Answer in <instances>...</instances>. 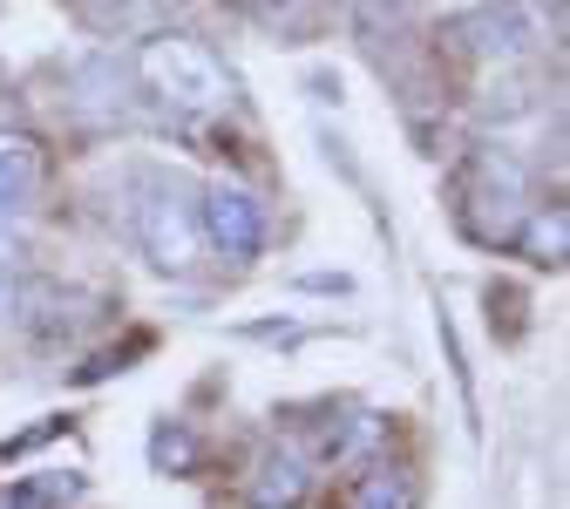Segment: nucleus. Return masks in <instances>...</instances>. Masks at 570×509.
Instances as JSON below:
<instances>
[{"instance_id": "3", "label": "nucleus", "mask_w": 570, "mask_h": 509, "mask_svg": "<svg viewBox=\"0 0 570 509\" xmlns=\"http://www.w3.org/2000/svg\"><path fill=\"white\" fill-rule=\"evenodd\" d=\"M136 245L157 272H184L197 258V204L177 184H150V197L136 204Z\"/></svg>"}, {"instance_id": "9", "label": "nucleus", "mask_w": 570, "mask_h": 509, "mask_svg": "<svg viewBox=\"0 0 570 509\" xmlns=\"http://www.w3.org/2000/svg\"><path fill=\"white\" fill-rule=\"evenodd\" d=\"M353 509H414V482L401 469H374L361 482V496H353Z\"/></svg>"}, {"instance_id": "11", "label": "nucleus", "mask_w": 570, "mask_h": 509, "mask_svg": "<svg viewBox=\"0 0 570 509\" xmlns=\"http://www.w3.org/2000/svg\"><path fill=\"white\" fill-rule=\"evenodd\" d=\"M238 8H252V14H265V21H278V14H293L299 0H238Z\"/></svg>"}, {"instance_id": "12", "label": "nucleus", "mask_w": 570, "mask_h": 509, "mask_svg": "<svg viewBox=\"0 0 570 509\" xmlns=\"http://www.w3.org/2000/svg\"><path fill=\"white\" fill-rule=\"evenodd\" d=\"M8 306H14V285H8V265H0V320H8Z\"/></svg>"}, {"instance_id": "4", "label": "nucleus", "mask_w": 570, "mask_h": 509, "mask_svg": "<svg viewBox=\"0 0 570 509\" xmlns=\"http://www.w3.org/2000/svg\"><path fill=\"white\" fill-rule=\"evenodd\" d=\"M517 204H523V164L503 157V150H482L469 164V184H462V217L475 238H510L517 232Z\"/></svg>"}, {"instance_id": "10", "label": "nucleus", "mask_w": 570, "mask_h": 509, "mask_svg": "<svg viewBox=\"0 0 570 509\" xmlns=\"http://www.w3.org/2000/svg\"><path fill=\"white\" fill-rule=\"evenodd\" d=\"M523 245H530V258H537V265H557V258H563V211H537Z\"/></svg>"}, {"instance_id": "1", "label": "nucleus", "mask_w": 570, "mask_h": 509, "mask_svg": "<svg viewBox=\"0 0 570 509\" xmlns=\"http://www.w3.org/2000/svg\"><path fill=\"white\" fill-rule=\"evenodd\" d=\"M136 76L150 82V96L164 109H184V116H210V109L232 102L225 61L210 55L204 41H190V35H150L136 48Z\"/></svg>"}, {"instance_id": "2", "label": "nucleus", "mask_w": 570, "mask_h": 509, "mask_svg": "<svg viewBox=\"0 0 570 509\" xmlns=\"http://www.w3.org/2000/svg\"><path fill=\"white\" fill-rule=\"evenodd\" d=\"M197 238L210 252H225L232 265H252L265 252V238H272V217H265V204L245 184H225L218 177V184L197 190Z\"/></svg>"}, {"instance_id": "5", "label": "nucleus", "mask_w": 570, "mask_h": 509, "mask_svg": "<svg viewBox=\"0 0 570 509\" xmlns=\"http://www.w3.org/2000/svg\"><path fill=\"white\" fill-rule=\"evenodd\" d=\"M455 41H462L475 61H517V55L537 41V28H530V8L503 0V8H475V14H462V21H455Z\"/></svg>"}, {"instance_id": "7", "label": "nucleus", "mask_w": 570, "mask_h": 509, "mask_svg": "<svg viewBox=\"0 0 570 509\" xmlns=\"http://www.w3.org/2000/svg\"><path fill=\"white\" fill-rule=\"evenodd\" d=\"M313 489L306 476V456L299 449H265L258 469H252V509H299Z\"/></svg>"}, {"instance_id": "8", "label": "nucleus", "mask_w": 570, "mask_h": 509, "mask_svg": "<svg viewBox=\"0 0 570 509\" xmlns=\"http://www.w3.org/2000/svg\"><path fill=\"white\" fill-rule=\"evenodd\" d=\"M76 496H82V476H68V469H41V476H21V482H8L0 509H68Z\"/></svg>"}, {"instance_id": "6", "label": "nucleus", "mask_w": 570, "mask_h": 509, "mask_svg": "<svg viewBox=\"0 0 570 509\" xmlns=\"http://www.w3.org/2000/svg\"><path fill=\"white\" fill-rule=\"evenodd\" d=\"M35 190H41V157H35V143L0 129V232L28 217Z\"/></svg>"}]
</instances>
